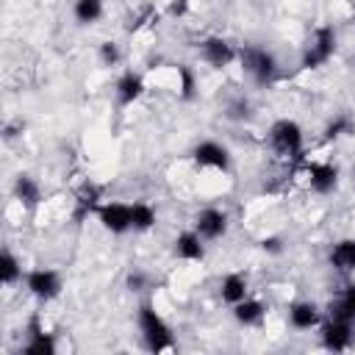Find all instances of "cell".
<instances>
[{
    "instance_id": "6da1fadb",
    "label": "cell",
    "mask_w": 355,
    "mask_h": 355,
    "mask_svg": "<svg viewBox=\"0 0 355 355\" xmlns=\"http://www.w3.org/2000/svg\"><path fill=\"white\" fill-rule=\"evenodd\" d=\"M136 316H139V330H141V336H144L147 349L161 352V349H169V347L175 344L169 324L161 319V313H158V311H155L150 302H141Z\"/></svg>"
},
{
    "instance_id": "7a4b0ae2",
    "label": "cell",
    "mask_w": 355,
    "mask_h": 355,
    "mask_svg": "<svg viewBox=\"0 0 355 355\" xmlns=\"http://www.w3.org/2000/svg\"><path fill=\"white\" fill-rule=\"evenodd\" d=\"M239 58H241L244 72H247L255 83L266 86V83L275 80V75H277V64H275V55L266 53L263 47H244V50L239 53Z\"/></svg>"
},
{
    "instance_id": "3957f363",
    "label": "cell",
    "mask_w": 355,
    "mask_h": 355,
    "mask_svg": "<svg viewBox=\"0 0 355 355\" xmlns=\"http://www.w3.org/2000/svg\"><path fill=\"white\" fill-rule=\"evenodd\" d=\"M269 141H272L277 155L297 158L302 153V128L294 119H277L269 128Z\"/></svg>"
},
{
    "instance_id": "277c9868",
    "label": "cell",
    "mask_w": 355,
    "mask_h": 355,
    "mask_svg": "<svg viewBox=\"0 0 355 355\" xmlns=\"http://www.w3.org/2000/svg\"><path fill=\"white\" fill-rule=\"evenodd\" d=\"M333 53H336V31L330 25H322V28H316L311 44L302 53V67L305 69H316V67L327 64L333 58Z\"/></svg>"
},
{
    "instance_id": "5b68a950",
    "label": "cell",
    "mask_w": 355,
    "mask_h": 355,
    "mask_svg": "<svg viewBox=\"0 0 355 355\" xmlns=\"http://www.w3.org/2000/svg\"><path fill=\"white\" fill-rule=\"evenodd\" d=\"M25 286L39 300H53L61 294V275L55 269H31L25 277Z\"/></svg>"
},
{
    "instance_id": "8992f818",
    "label": "cell",
    "mask_w": 355,
    "mask_h": 355,
    "mask_svg": "<svg viewBox=\"0 0 355 355\" xmlns=\"http://www.w3.org/2000/svg\"><path fill=\"white\" fill-rule=\"evenodd\" d=\"M97 219L111 233H125L133 227L130 225V205H125V202H103L97 208Z\"/></svg>"
},
{
    "instance_id": "52a82bcc",
    "label": "cell",
    "mask_w": 355,
    "mask_h": 355,
    "mask_svg": "<svg viewBox=\"0 0 355 355\" xmlns=\"http://www.w3.org/2000/svg\"><path fill=\"white\" fill-rule=\"evenodd\" d=\"M194 230H197L202 239H208V241L225 236V230H227V216H225V211H219V208H202V211L194 216Z\"/></svg>"
},
{
    "instance_id": "ba28073f",
    "label": "cell",
    "mask_w": 355,
    "mask_h": 355,
    "mask_svg": "<svg viewBox=\"0 0 355 355\" xmlns=\"http://www.w3.org/2000/svg\"><path fill=\"white\" fill-rule=\"evenodd\" d=\"M200 53H202V61L205 64H211V67H227L233 58H236V50H233V44L227 42V39H222V36H208L202 44H200Z\"/></svg>"
},
{
    "instance_id": "9c48e42d",
    "label": "cell",
    "mask_w": 355,
    "mask_h": 355,
    "mask_svg": "<svg viewBox=\"0 0 355 355\" xmlns=\"http://www.w3.org/2000/svg\"><path fill=\"white\" fill-rule=\"evenodd\" d=\"M191 158L200 166H211V169H227L230 166V153L227 147H222L219 141H200L191 150Z\"/></svg>"
},
{
    "instance_id": "30bf717a",
    "label": "cell",
    "mask_w": 355,
    "mask_h": 355,
    "mask_svg": "<svg viewBox=\"0 0 355 355\" xmlns=\"http://www.w3.org/2000/svg\"><path fill=\"white\" fill-rule=\"evenodd\" d=\"M355 333H352V322H341V319H330L327 324H322V344L327 349H347L352 344Z\"/></svg>"
},
{
    "instance_id": "8fae6325",
    "label": "cell",
    "mask_w": 355,
    "mask_h": 355,
    "mask_svg": "<svg viewBox=\"0 0 355 355\" xmlns=\"http://www.w3.org/2000/svg\"><path fill=\"white\" fill-rule=\"evenodd\" d=\"M25 355H53L55 352V341L50 333L42 330L39 324V316H31L28 319V344L22 347Z\"/></svg>"
},
{
    "instance_id": "7c38bea8",
    "label": "cell",
    "mask_w": 355,
    "mask_h": 355,
    "mask_svg": "<svg viewBox=\"0 0 355 355\" xmlns=\"http://www.w3.org/2000/svg\"><path fill=\"white\" fill-rule=\"evenodd\" d=\"M305 172H308L311 189H313V191H319V194H327V191H333V189H336V183H338V169H336L333 164L311 161V164L305 166Z\"/></svg>"
},
{
    "instance_id": "4fadbf2b",
    "label": "cell",
    "mask_w": 355,
    "mask_h": 355,
    "mask_svg": "<svg viewBox=\"0 0 355 355\" xmlns=\"http://www.w3.org/2000/svg\"><path fill=\"white\" fill-rule=\"evenodd\" d=\"M175 255L180 261H202L205 250H202V236L197 230H186L175 239Z\"/></svg>"
},
{
    "instance_id": "5bb4252c",
    "label": "cell",
    "mask_w": 355,
    "mask_h": 355,
    "mask_svg": "<svg viewBox=\"0 0 355 355\" xmlns=\"http://www.w3.org/2000/svg\"><path fill=\"white\" fill-rule=\"evenodd\" d=\"M330 319H341V322H355V286H347L338 297L330 300L327 305Z\"/></svg>"
},
{
    "instance_id": "9a60e30c",
    "label": "cell",
    "mask_w": 355,
    "mask_h": 355,
    "mask_svg": "<svg viewBox=\"0 0 355 355\" xmlns=\"http://www.w3.org/2000/svg\"><path fill=\"white\" fill-rule=\"evenodd\" d=\"M97 200H100V186L83 183L80 191H78V200H75V219L80 222V219H86L89 214H97V208H100Z\"/></svg>"
},
{
    "instance_id": "2e32d148",
    "label": "cell",
    "mask_w": 355,
    "mask_h": 355,
    "mask_svg": "<svg viewBox=\"0 0 355 355\" xmlns=\"http://www.w3.org/2000/svg\"><path fill=\"white\" fill-rule=\"evenodd\" d=\"M288 322L297 330H311V327L319 324V308L313 302H294L288 308Z\"/></svg>"
},
{
    "instance_id": "e0dca14e",
    "label": "cell",
    "mask_w": 355,
    "mask_h": 355,
    "mask_svg": "<svg viewBox=\"0 0 355 355\" xmlns=\"http://www.w3.org/2000/svg\"><path fill=\"white\" fill-rule=\"evenodd\" d=\"M141 92H144V83H141V78H139L136 72H125V75L116 80V100H119V105L136 103V100L141 97Z\"/></svg>"
},
{
    "instance_id": "ac0fdd59",
    "label": "cell",
    "mask_w": 355,
    "mask_h": 355,
    "mask_svg": "<svg viewBox=\"0 0 355 355\" xmlns=\"http://www.w3.org/2000/svg\"><path fill=\"white\" fill-rule=\"evenodd\" d=\"M330 263L338 272H355V239H341L330 250Z\"/></svg>"
},
{
    "instance_id": "d6986e66",
    "label": "cell",
    "mask_w": 355,
    "mask_h": 355,
    "mask_svg": "<svg viewBox=\"0 0 355 355\" xmlns=\"http://www.w3.org/2000/svg\"><path fill=\"white\" fill-rule=\"evenodd\" d=\"M14 197H17L25 208H33V205H39V200H42V189H39V183H36L31 175H19V178L14 180Z\"/></svg>"
},
{
    "instance_id": "ffe728a7",
    "label": "cell",
    "mask_w": 355,
    "mask_h": 355,
    "mask_svg": "<svg viewBox=\"0 0 355 355\" xmlns=\"http://www.w3.org/2000/svg\"><path fill=\"white\" fill-rule=\"evenodd\" d=\"M219 291H222V300H225V302H230V305L241 302V300L247 297V280H244V275H236V272L225 275Z\"/></svg>"
},
{
    "instance_id": "44dd1931",
    "label": "cell",
    "mask_w": 355,
    "mask_h": 355,
    "mask_svg": "<svg viewBox=\"0 0 355 355\" xmlns=\"http://www.w3.org/2000/svg\"><path fill=\"white\" fill-rule=\"evenodd\" d=\"M263 313H266L263 302L250 300V297H244L241 302L233 305V316H236V322H241V324H258V322L263 319Z\"/></svg>"
},
{
    "instance_id": "7402d4cb",
    "label": "cell",
    "mask_w": 355,
    "mask_h": 355,
    "mask_svg": "<svg viewBox=\"0 0 355 355\" xmlns=\"http://www.w3.org/2000/svg\"><path fill=\"white\" fill-rule=\"evenodd\" d=\"M103 17V0H78L75 3V19L80 25H92Z\"/></svg>"
},
{
    "instance_id": "603a6c76",
    "label": "cell",
    "mask_w": 355,
    "mask_h": 355,
    "mask_svg": "<svg viewBox=\"0 0 355 355\" xmlns=\"http://www.w3.org/2000/svg\"><path fill=\"white\" fill-rule=\"evenodd\" d=\"M130 225H133V230H150L155 225V211L147 202H133L130 205Z\"/></svg>"
},
{
    "instance_id": "cb8c5ba5",
    "label": "cell",
    "mask_w": 355,
    "mask_h": 355,
    "mask_svg": "<svg viewBox=\"0 0 355 355\" xmlns=\"http://www.w3.org/2000/svg\"><path fill=\"white\" fill-rule=\"evenodd\" d=\"M0 275H3V283L6 286L17 283V277H19V261L8 250H3V255H0Z\"/></svg>"
},
{
    "instance_id": "d4e9b609",
    "label": "cell",
    "mask_w": 355,
    "mask_h": 355,
    "mask_svg": "<svg viewBox=\"0 0 355 355\" xmlns=\"http://www.w3.org/2000/svg\"><path fill=\"white\" fill-rule=\"evenodd\" d=\"M178 89H180V97L183 100H191L194 97V72L186 64L178 67Z\"/></svg>"
},
{
    "instance_id": "484cf974",
    "label": "cell",
    "mask_w": 355,
    "mask_h": 355,
    "mask_svg": "<svg viewBox=\"0 0 355 355\" xmlns=\"http://www.w3.org/2000/svg\"><path fill=\"white\" fill-rule=\"evenodd\" d=\"M349 130H352L349 116H336V119L324 128V139L330 141V139H338V136H344V133H349Z\"/></svg>"
},
{
    "instance_id": "4316f807",
    "label": "cell",
    "mask_w": 355,
    "mask_h": 355,
    "mask_svg": "<svg viewBox=\"0 0 355 355\" xmlns=\"http://www.w3.org/2000/svg\"><path fill=\"white\" fill-rule=\"evenodd\" d=\"M100 61H103L105 67H114V64L119 61V50H116L114 42H103V44H100Z\"/></svg>"
},
{
    "instance_id": "83f0119b",
    "label": "cell",
    "mask_w": 355,
    "mask_h": 355,
    "mask_svg": "<svg viewBox=\"0 0 355 355\" xmlns=\"http://www.w3.org/2000/svg\"><path fill=\"white\" fill-rule=\"evenodd\" d=\"M141 286H144V275L141 272H130L128 275V288L130 291H141Z\"/></svg>"
},
{
    "instance_id": "f1b7e54d",
    "label": "cell",
    "mask_w": 355,
    "mask_h": 355,
    "mask_svg": "<svg viewBox=\"0 0 355 355\" xmlns=\"http://www.w3.org/2000/svg\"><path fill=\"white\" fill-rule=\"evenodd\" d=\"M261 247H263L266 252H280V250H283L277 236H269V239H263V241H261Z\"/></svg>"
},
{
    "instance_id": "f546056e",
    "label": "cell",
    "mask_w": 355,
    "mask_h": 355,
    "mask_svg": "<svg viewBox=\"0 0 355 355\" xmlns=\"http://www.w3.org/2000/svg\"><path fill=\"white\" fill-rule=\"evenodd\" d=\"M186 8H189L186 0H172V3H169V14H172V17H183Z\"/></svg>"
},
{
    "instance_id": "4dcf8cb0",
    "label": "cell",
    "mask_w": 355,
    "mask_h": 355,
    "mask_svg": "<svg viewBox=\"0 0 355 355\" xmlns=\"http://www.w3.org/2000/svg\"><path fill=\"white\" fill-rule=\"evenodd\" d=\"M230 116H247V103H236L230 108Z\"/></svg>"
},
{
    "instance_id": "1f68e13d",
    "label": "cell",
    "mask_w": 355,
    "mask_h": 355,
    "mask_svg": "<svg viewBox=\"0 0 355 355\" xmlns=\"http://www.w3.org/2000/svg\"><path fill=\"white\" fill-rule=\"evenodd\" d=\"M352 14H355V6H352Z\"/></svg>"
}]
</instances>
